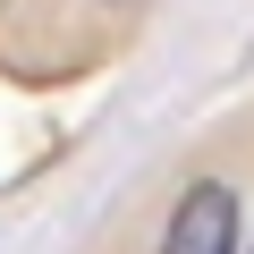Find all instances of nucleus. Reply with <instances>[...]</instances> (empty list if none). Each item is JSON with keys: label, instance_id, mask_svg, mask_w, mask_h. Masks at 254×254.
<instances>
[{"label": "nucleus", "instance_id": "obj_2", "mask_svg": "<svg viewBox=\"0 0 254 254\" xmlns=\"http://www.w3.org/2000/svg\"><path fill=\"white\" fill-rule=\"evenodd\" d=\"M110 9H127V0H110Z\"/></svg>", "mask_w": 254, "mask_h": 254}, {"label": "nucleus", "instance_id": "obj_1", "mask_svg": "<svg viewBox=\"0 0 254 254\" xmlns=\"http://www.w3.org/2000/svg\"><path fill=\"white\" fill-rule=\"evenodd\" d=\"M161 254H237V195H229L220 178L187 187V203L170 212V237H161Z\"/></svg>", "mask_w": 254, "mask_h": 254}]
</instances>
